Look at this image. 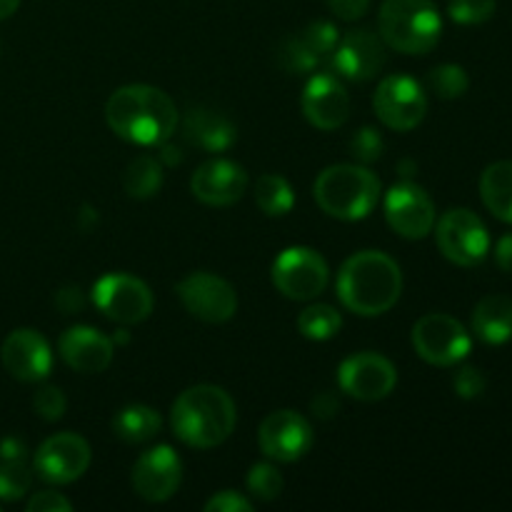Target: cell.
I'll list each match as a JSON object with an SVG mask.
<instances>
[{"instance_id":"cell-37","label":"cell","mask_w":512,"mask_h":512,"mask_svg":"<svg viewBox=\"0 0 512 512\" xmlns=\"http://www.w3.org/2000/svg\"><path fill=\"white\" fill-rule=\"evenodd\" d=\"M453 388L463 400H475L485 393V388H488V380H485V375L480 373L478 368H473V365H465V368H460L458 373H455Z\"/></svg>"},{"instance_id":"cell-19","label":"cell","mask_w":512,"mask_h":512,"mask_svg":"<svg viewBox=\"0 0 512 512\" xmlns=\"http://www.w3.org/2000/svg\"><path fill=\"white\" fill-rule=\"evenodd\" d=\"M248 173L243 165L225 158H213L200 165L190 178V190L200 203L210 208H228L235 205L248 190Z\"/></svg>"},{"instance_id":"cell-28","label":"cell","mask_w":512,"mask_h":512,"mask_svg":"<svg viewBox=\"0 0 512 512\" xmlns=\"http://www.w3.org/2000/svg\"><path fill=\"white\" fill-rule=\"evenodd\" d=\"M340 328H343V315L333 305L315 303L298 315V330L303 333V338L315 340V343L335 338Z\"/></svg>"},{"instance_id":"cell-32","label":"cell","mask_w":512,"mask_h":512,"mask_svg":"<svg viewBox=\"0 0 512 512\" xmlns=\"http://www.w3.org/2000/svg\"><path fill=\"white\" fill-rule=\"evenodd\" d=\"M248 490L253 498L263 500V503L278 500L283 493V475L273 463L253 465L248 473Z\"/></svg>"},{"instance_id":"cell-41","label":"cell","mask_w":512,"mask_h":512,"mask_svg":"<svg viewBox=\"0 0 512 512\" xmlns=\"http://www.w3.org/2000/svg\"><path fill=\"white\" fill-rule=\"evenodd\" d=\"M55 305H58L65 315L80 313V310H83V293H80V288H63L55 295Z\"/></svg>"},{"instance_id":"cell-42","label":"cell","mask_w":512,"mask_h":512,"mask_svg":"<svg viewBox=\"0 0 512 512\" xmlns=\"http://www.w3.org/2000/svg\"><path fill=\"white\" fill-rule=\"evenodd\" d=\"M310 410H313L318 418L328 420V418H333V415H338L340 400L335 398L333 393H320V395H315L313 403H310Z\"/></svg>"},{"instance_id":"cell-23","label":"cell","mask_w":512,"mask_h":512,"mask_svg":"<svg viewBox=\"0 0 512 512\" xmlns=\"http://www.w3.org/2000/svg\"><path fill=\"white\" fill-rule=\"evenodd\" d=\"M473 333L488 345H505L512 340V298L485 295L473 310Z\"/></svg>"},{"instance_id":"cell-1","label":"cell","mask_w":512,"mask_h":512,"mask_svg":"<svg viewBox=\"0 0 512 512\" xmlns=\"http://www.w3.org/2000/svg\"><path fill=\"white\" fill-rule=\"evenodd\" d=\"M105 120L118 138L135 145H165L178 128V108L165 90L133 83L115 90Z\"/></svg>"},{"instance_id":"cell-15","label":"cell","mask_w":512,"mask_h":512,"mask_svg":"<svg viewBox=\"0 0 512 512\" xmlns=\"http://www.w3.org/2000/svg\"><path fill=\"white\" fill-rule=\"evenodd\" d=\"M258 445L275 463H295L313 448V428L295 410H275L260 423Z\"/></svg>"},{"instance_id":"cell-6","label":"cell","mask_w":512,"mask_h":512,"mask_svg":"<svg viewBox=\"0 0 512 512\" xmlns=\"http://www.w3.org/2000/svg\"><path fill=\"white\" fill-rule=\"evenodd\" d=\"M438 248L450 263L460 268H475L490 253V233L483 220L468 208H453L435 223Z\"/></svg>"},{"instance_id":"cell-7","label":"cell","mask_w":512,"mask_h":512,"mask_svg":"<svg viewBox=\"0 0 512 512\" xmlns=\"http://www.w3.org/2000/svg\"><path fill=\"white\" fill-rule=\"evenodd\" d=\"M270 278H273V285L278 288V293H283L288 300L305 303V300H313L320 293H325L330 270L318 250L295 245V248L283 250L275 258Z\"/></svg>"},{"instance_id":"cell-3","label":"cell","mask_w":512,"mask_h":512,"mask_svg":"<svg viewBox=\"0 0 512 512\" xmlns=\"http://www.w3.org/2000/svg\"><path fill=\"white\" fill-rule=\"evenodd\" d=\"M238 410L233 398L218 385H195L178 395L170 410V425L188 448L210 450L233 435Z\"/></svg>"},{"instance_id":"cell-39","label":"cell","mask_w":512,"mask_h":512,"mask_svg":"<svg viewBox=\"0 0 512 512\" xmlns=\"http://www.w3.org/2000/svg\"><path fill=\"white\" fill-rule=\"evenodd\" d=\"M253 510V503L248 498H243L240 493H233V490H220L218 495L205 503V512H250Z\"/></svg>"},{"instance_id":"cell-25","label":"cell","mask_w":512,"mask_h":512,"mask_svg":"<svg viewBox=\"0 0 512 512\" xmlns=\"http://www.w3.org/2000/svg\"><path fill=\"white\" fill-rule=\"evenodd\" d=\"M160 428H163V420L158 410L148 405H125L113 418V433L130 445L148 443L160 433Z\"/></svg>"},{"instance_id":"cell-44","label":"cell","mask_w":512,"mask_h":512,"mask_svg":"<svg viewBox=\"0 0 512 512\" xmlns=\"http://www.w3.org/2000/svg\"><path fill=\"white\" fill-rule=\"evenodd\" d=\"M28 455V448L20 438L10 435V438L0 440V460H10V458H25Z\"/></svg>"},{"instance_id":"cell-11","label":"cell","mask_w":512,"mask_h":512,"mask_svg":"<svg viewBox=\"0 0 512 512\" xmlns=\"http://www.w3.org/2000/svg\"><path fill=\"white\" fill-rule=\"evenodd\" d=\"M175 293H178L183 308L203 323H228L238 310V295H235L233 285L220 275L205 273V270L185 275Z\"/></svg>"},{"instance_id":"cell-14","label":"cell","mask_w":512,"mask_h":512,"mask_svg":"<svg viewBox=\"0 0 512 512\" xmlns=\"http://www.w3.org/2000/svg\"><path fill=\"white\" fill-rule=\"evenodd\" d=\"M335 73L343 78L363 83V80L375 78L388 63V45L380 38V33L370 28L348 30L338 40V48L330 55Z\"/></svg>"},{"instance_id":"cell-20","label":"cell","mask_w":512,"mask_h":512,"mask_svg":"<svg viewBox=\"0 0 512 512\" xmlns=\"http://www.w3.org/2000/svg\"><path fill=\"white\" fill-rule=\"evenodd\" d=\"M303 113L318 130H335L348 120L350 95L340 75L315 73L303 90Z\"/></svg>"},{"instance_id":"cell-9","label":"cell","mask_w":512,"mask_h":512,"mask_svg":"<svg viewBox=\"0 0 512 512\" xmlns=\"http://www.w3.org/2000/svg\"><path fill=\"white\" fill-rule=\"evenodd\" d=\"M93 303L108 320L138 325L153 313V293L140 278L128 273H108L93 285Z\"/></svg>"},{"instance_id":"cell-24","label":"cell","mask_w":512,"mask_h":512,"mask_svg":"<svg viewBox=\"0 0 512 512\" xmlns=\"http://www.w3.org/2000/svg\"><path fill=\"white\" fill-rule=\"evenodd\" d=\"M480 198L495 218L512 223V160H500L483 170Z\"/></svg>"},{"instance_id":"cell-35","label":"cell","mask_w":512,"mask_h":512,"mask_svg":"<svg viewBox=\"0 0 512 512\" xmlns=\"http://www.w3.org/2000/svg\"><path fill=\"white\" fill-rule=\"evenodd\" d=\"M383 153H385V140L378 128L365 125V128H360L358 133L350 138V155H353L358 163H365V165L375 163Z\"/></svg>"},{"instance_id":"cell-40","label":"cell","mask_w":512,"mask_h":512,"mask_svg":"<svg viewBox=\"0 0 512 512\" xmlns=\"http://www.w3.org/2000/svg\"><path fill=\"white\" fill-rule=\"evenodd\" d=\"M328 8L340 20H358L368 13L370 0H328Z\"/></svg>"},{"instance_id":"cell-29","label":"cell","mask_w":512,"mask_h":512,"mask_svg":"<svg viewBox=\"0 0 512 512\" xmlns=\"http://www.w3.org/2000/svg\"><path fill=\"white\" fill-rule=\"evenodd\" d=\"M275 60L290 75L313 73L320 65V58L308 48V43L300 35H290V38L280 40L278 48H275Z\"/></svg>"},{"instance_id":"cell-8","label":"cell","mask_w":512,"mask_h":512,"mask_svg":"<svg viewBox=\"0 0 512 512\" xmlns=\"http://www.w3.org/2000/svg\"><path fill=\"white\" fill-rule=\"evenodd\" d=\"M413 348L425 363L450 368L468 358L473 340L460 320L445 313H428L415 323Z\"/></svg>"},{"instance_id":"cell-27","label":"cell","mask_w":512,"mask_h":512,"mask_svg":"<svg viewBox=\"0 0 512 512\" xmlns=\"http://www.w3.org/2000/svg\"><path fill=\"white\" fill-rule=\"evenodd\" d=\"M255 203L268 218H283L293 210L295 193L283 175L265 173L255 180Z\"/></svg>"},{"instance_id":"cell-45","label":"cell","mask_w":512,"mask_h":512,"mask_svg":"<svg viewBox=\"0 0 512 512\" xmlns=\"http://www.w3.org/2000/svg\"><path fill=\"white\" fill-rule=\"evenodd\" d=\"M20 8V0H0V20L10 18Z\"/></svg>"},{"instance_id":"cell-31","label":"cell","mask_w":512,"mask_h":512,"mask_svg":"<svg viewBox=\"0 0 512 512\" xmlns=\"http://www.w3.org/2000/svg\"><path fill=\"white\" fill-rule=\"evenodd\" d=\"M30 468L25 465V458L0 460V500H20L30 490Z\"/></svg>"},{"instance_id":"cell-18","label":"cell","mask_w":512,"mask_h":512,"mask_svg":"<svg viewBox=\"0 0 512 512\" xmlns=\"http://www.w3.org/2000/svg\"><path fill=\"white\" fill-rule=\"evenodd\" d=\"M0 360L5 370L20 383H40L48 378L53 368L48 340L33 328L13 330L0 348Z\"/></svg>"},{"instance_id":"cell-17","label":"cell","mask_w":512,"mask_h":512,"mask_svg":"<svg viewBox=\"0 0 512 512\" xmlns=\"http://www.w3.org/2000/svg\"><path fill=\"white\" fill-rule=\"evenodd\" d=\"M183 480V460L170 445L145 450L133 465V488L148 503H165L173 498Z\"/></svg>"},{"instance_id":"cell-21","label":"cell","mask_w":512,"mask_h":512,"mask_svg":"<svg viewBox=\"0 0 512 512\" xmlns=\"http://www.w3.org/2000/svg\"><path fill=\"white\" fill-rule=\"evenodd\" d=\"M60 358L78 373H103L113 363L115 343L88 325L68 328L58 340Z\"/></svg>"},{"instance_id":"cell-16","label":"cell","mask_w":512,"mask_h":512,"mask_svg":"<svg viewBox=\"0 0 512 512\" xmlns=\"http://www.w3.org/2000/svg\"><path fill=\"white\" fill-rule=\"evenodd\" d=\"M385 218L398 235L408 240H423L435 228V203L420 185H393L385 195Z\"/></svg>"},{"instance_id":"cell-2","label":"cell","mask_w":512,"mask_h":512,"mask_svg":"<svg viewBox=\"0 0 512 512\" xmlns=\"http://www.w3.org/2000/svg\"><path fill=\"white\" fill-rule=\"evenodd\" d=\"M335 290L350 313L378 318L400 300L403 273L390 255L380 250H363L345 260Z\"/></svg>"},{"instance_id":"cell-43","label":"cell","mask_w":512,"mask_h":512,"mask_svg":"<svg viewBox=\"0 0 512 512\" xmlns=\"http://www.w3.org/2000/svg\"><path fill=\"white\" fill-rule=\"evenodd\" d=\"M495 263L505 273H512V233L503 235L498 240V245H495Z\"/></svg>"},{"instance_id":"cell-13","label":"cell","mask_w":512,"mask_h":512,"mask_svg":"<svg viewBox=\"0 0 512 512\" xmlns=\"http://www.w3.org/2000/svg\"><path fill=\"white\" fill-rule=\"evenodd\" d=\"M90 445L83 435L58 433L35 450L33 468L45 483L68 485L83 478L90 468Z\"/></svg>"},{"instance_id":"cell-33","label":"cell","mask_w":512,"mask_h":512,"mask_svg":"<svg viewBox=\"0 0 512 512\" xmlns=\"http://www.w3.org/2000/svg\"><path fill=\"white\" fill-rule=\"evenodd\" d=\"M300 38L308 43V48L318 55L320 60L330 58L333 50L338 48V40H340V30L335 28L330 20H315V23L305 25L303 35Z\"/></svg>"},{"instance_id":"cell-12","label":"cell","mask_w":512,"mask_h":512,"mask_svg":"<svg viewBox=\"0 0 512 512\" xmlns=\"http://www.w3.org/2000/svg\"><path fill=\"white\" fill-rule=\"evenodd\" d=\"M338 383L345 395L363 403H378L388 398L398 385V370L385 355L365 353L350 355L338 368Z\"/></svg>"},{"instance_id":"cell-5","label":"cell","mask_w":512,"mask_h":512,"mask_svg":"<svg viewBox=\"0 0 512 512\" xmlns=\"http://www.w3.org/2000/svg\"><path fill=\"white\" fill-rule=\"evenodd\" d=\"M378 33L398 53L425 55L440 43L443 18L433 0H383Z\"/></svg>"},{"instance_id":"cell-26","label":"cell","mask_w":512,"mask_h":512,"mask_svg":"<svg viewBox=\"0 0 512 512\" xmlns=\"http://www.w3.org/2000/svg\"><path fill=\"white\" fill-rule=\"evenodd\" d=\"M123 188L130 198L148 200L163 188V163L155 155H138L130 160L123 175Z\"/></svg>"},{"instance_id":"cell-10","label":"cell","mask_w":512,"mask_h":512,"mask_svg":"<svg viewBox=\"0 0 512 512\" xmlns=\"http://www.w3.org/2000/svg\"><path fill=\"white\" fill-rule=\"evenodd\" d=\"M373 108L385 128L408 133L423 123L428 113V95L418 80L395 73L380 80L373 95Z\"/></svg>"},{"instance_id":"cell-22","label":"cell","mask_w":512,"mask_h":512,"mask_svg":"<svg viewBox=\"0 0 512 512\" xmlns=\"http://www.w3.org/2000/svg\"><path fill=\"white\" fill-rule=\"evenodd\" d=\"M183 130L190 145L208 150V153H223L238 138L233 120L213 108L188 110L183 120Z\"/></svg>"},{"instance_id":"cell-34","label":"cell","mask_w":512,"mask_h":512,"mask_svg":"<svg viewBox=\"0 0 512 512\" xmlns=\"http://www.w3.org/2000/svg\"><path fill=\"white\" fill-rule=\"evenodd\" d=\"M498 8V0H450L448 15L460 25H480L490 20Z\"/></svg>"},{"instance_id":"cell-30","label":"cell","mask_w":512,"mask_h":512,"mask_svg":"<svg viewBox=\"0 0 512 512\" xmlns=\"http://www.w3.org/2000/svg\"><path fill=\"white\" fill-rule=\"evenodd\" d=\"M428 88L433 90L438 98L443 100H458L468 93L470 88V78L465 73L463 65H455V63H445L438 65L428 73Z\"/></svg>"},{"instance_id":"cell-4","label":"cell","mask_w":512,"mask_h":512,"mask_svg":"<svg viewBox=\"0 0 512 512\" xmlns=\"http://www.w3.org/2000/svg\"><path fill=\"white\" fill-rule=\"evenodd\" d=\"M313 198L318 208L330 218L355 223V220L368 218L378 205L380 180L365 165H330L315 180Z\"/></svg>"},{"instance_id":"cell-38","label":"cell","mask_w":512,"mask_h":512,"mask_svg":"<svg viewBox=\"0 0 512 512\" xmlns=\"http://www.w3.org/2000/svg\"><path fill=\"white\" fill-rule=\"evenodd\" d=\"M25 508H28V512H70L73 503L65 495L55 493V490H40L28 500Z\"/></svg>"},{"instance_id":"cell-36","label":"cell","mask_w":512,"mask_h":512,"mask_svg":"<svg viewBox=\"0 0 512 512\" xmlns=\"http://www.w3.org/2000/svg\"><path fill=\"white\" fill-rule=\"evenodd\" d=\"M33 408L40 418L48 420V423H55V420L63 418L65 408H68V400H65L63 390L60 388H55V385H45V388H40L38 393H35Z\"/></svg>"}]
</instances>
